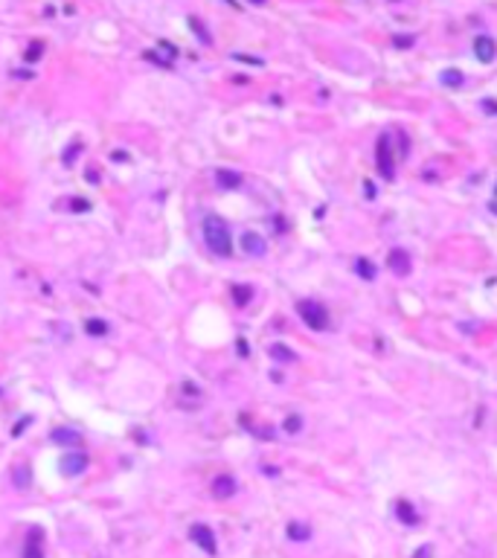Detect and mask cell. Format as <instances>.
<instances>
[{"label": "cell", "mask_w": 497, "mask_h": 558, "mask_svg": "<svg viewBox=\"0 0 497 558\" xmlns=\"http://www.w3.org/2000/svg\"><path fill=\"white\" fill-rule=\"evenodd\" d=\"M230 294H233V303H235L239 308H244L247 303H250V299H253V288H250V285H233V288H230Z\"/></svg>", "instance_id": "cell-14"}, {"label": "cell", "mask_w": 497, "mask_h": 558, "mask_svg": "<svg viewBox=\"0 0 497 558\" xmlns=\"http://www.w3.org/2000/svg\"><path fill=\"white\" fill-rule=\"evenodd\" d=\"M250 3H265V0H250Z\"/></svg>", "instance_id": "cell-32"}, {"label": "cell", "mask_w": 497, "mask_h": 558, "mask_svg": "<svg viewBox=\"0 0 497 558\" xmlns=\"http://www.w3.org/2000/svg\"><path fill=\"white\" fill-rule=\"evenodd\" d=\"M204 242H207L209 253H215L221 259L233 256V235H230V227H227V221L221 216L204 218Z\"/></svg>", "instance_id": "cell-1"}, {"label": "cell", "mask_w": 497, "mask_h": 558, "mask_svg": "<svg viewBox=\"0 0 497 558\" xmlns=\"http://www.w3.org/2000/svg\"><path fill=\"white\" fill-rule=\"evenodd\" d=\"M58 465H61L64 477H79V474L88 471V457H84V454H67Z\"/></svg>", "instance_id": "cell-6"}, {"label": "cell", "mask_w": 497, "mask_h": 558, "mask_svg": "<svg viewBox=\"0 0 497 558\" xmlns=\"http://www.w3.org/2000/svg\"><path fill=\"white\" fill-rule=\"evenodd\" d=\"M189 538L195 541V544H198V547L204 549L207 555H215V552H218L215 535H212V529H209V526H204V523H195V526H192V529H189Z\"/></svg>", "instance_id": "cell-4"}, {"label": "cell", "mask_w": 497, "mask_h": 558, "mask_svg": "<svg viewBox=\"0 0 497 558\" xmlns=\"http://www.w3.org/2000/svg\"><path fill=\"white\" fill-rule=\"evenodd\" d=\"M396 518L401 523H407V526H416V523L422 521V518L416 514V509L407 503V500H398V503H396Z\"/></svg>", "instance_id": "cell-11"}, {"label": "cell", "mask_w": 497, "mask_h": 558, "mask_svg": "<svg viewBox=\"0 0 497 558\" xmlns=\"http://www.w3.org/2000/svg\"><path fill=\"white\" fill-rule=\"evenodd\" d=\"M50 439H53L55 445H79V442H81V436H79L76 431H70V427H55Z\"/></svg>", "instance_id": "cell-13"}, {"label": "cell", "mask_w": 497, "mask_h": 558, "mask_svg": "<svg viewBox=\"0 0 497 558\" xmlns=\"http://www.w3.org/2000/svg\"><path fill=\"white\" fill-rule=\"evenodd\" d=\"M242 250L244 256H265L268 253V242H265L259 233H253V230H247V233H242Z\"/></svg>", "instance_id": "cell-5"}, {"label": "cell", "mask_w": 497, "mask_h": 558, "mask_svg": "<svg viewBox=\"0 0 497 558\" xmlns=\"http://www.w3.org/2000/svg\"><path fill=\"white\" fill-rule=\"evenodd\" d=\"M84 332L91 334V337H102V334L111 332V326L105 323V320H99V317H91V320L84 323Z\"/></svg>", "instance_id": "cell-15"}, {"label": "cell", "mask_w": 497, "mask_h": 558, "mask_svg": "<svg viewBox=\"0 0 497 558\" xmlns=\"http://www.w3.org/2000/svg\"><path fill=\"white\" fill-rule=\"evenodd\" d=\"M288 538H291V541H308V538H311V529H308L306 523L291 521V523H288Z\"/></svg>", "instance_id": "cell-16"}, {"label": "cell", "mask_w": 497, "mask_h": 558, "mask_svg": "<svg viewBox=\"0 0 497 558\" xmlns=\"http://www.w3.org/2000/svg\"><path fill=\"white\" fill-rule=\"evenodd\" d=\"M268 352H271V358H276V360H294V358H297V355H294L288 346H282V343H273Z\"/></svg>", "instance_id": "cell-18"}, {"label": "cell", "mask_w": 497, "mask_h": 558, "mask_svg": "<svg viewBox=\"0 0 497 558\" xmlns=\"http://www.w3.org/2000/svg\"><path fill=\"white\" fill-rule=\"evenodd\" d=\"M70 209H73V212H88V209H91V201H84V198H70Z\"/></svg>", "instance_id": "cell-23"}, {"label": "cell", "mask_w": 497, "mask_h": 558, "mask_svg": "<svg viewBox=\"0 0 497 558\" xmlns=\"http://www.w3.org/2000/svg\"><path fill=\"white\" fill-rule=\"evenodd\" d=\"M41 53H44V44H41V41H32V44H29V50H27V61H38V58H41Z\"/></svg>", "instance_id": "cell-22"}, {"label": "cell", "mask_w": 497, "mask_h": 558, "mask_svg": "<svg viewBox=\"0 0 497 558\" xmlns=\"http://www.w3.org/2000/svg\"><path fill=\"white\" fill-rule=\"evenodd\" d=\"M413 558H434V547H430V544H422V547L413 552Z\"/></svg>", "instance_id": "cell-24"}, {"label": "cell", "mask_w": 497, "mask_h": 558, "mask_svg": "<svg viewBox=\"0 0 497 558\" xmlns=\"http://www.w3.org/2000/svg\"><path fill=\"white\" fill-rule=\"evenodd\" d=\"M442 81H445V84H460V81H462V76H460V73H445V76H442Z\"/></svg>", "instance_id": "cell-25"}, {"label": "cell", "mask_w": 497, "mask_h": 558, "mask_svg": "<svg viewBox=\"0 0 497 558\" xmlns=\"http://www.w3.org/2000/svg\"><path fill=\"white\" fill-rule=\"evenodd\" d=\"M396 44L401 47V50H407V47L413 44V38H404V35H396Z\"/></svg>", "instance_id": "cell-28"}, {"label": "cell", "mask_w": 497, "mask_h": 558, "mask_svg": "<svg viewBox=\"0 0 497 558\" xmlns=\"http://www.w3.org/2000/svg\"><path fill=\"white\" fill-rule=\"evenodd\" d=\"M297 314L302 317V323L314 332H326L329 329V311H326L323 303H314V299H299L297 303Z\"/></svg>", "instance_id": "cell-2"}, {"label": "cell", "mask_w": 497, "mask_h": 558, "mask_svg": "<svg viewBox=\"0 0 497 558\" xmlns=\"http://www.w3.org/2000/svg\"><path fill=\"white\" fill-rule=\"evenodd\" d=\"M24 558H44V549H41V529L29 532L27 547H24Z\"/></svg>", "instance_id": "cell-12"}, {"label": "cell", "mask_w": 497, "mask_h": 558, "mask_svg": "<svg viewBox=\"0 0 497 558\" xmlns=\"http://www.w3.org/2000/svg\"><path fill=\"white\" fill-rule=\"evenodd\" d=\"M215 183H218V189H239L242 186V175L239 171H230V169H218Z\"/></svg>", "instance_id": "cell-10"}, {"label": "cell", "mask_w": 497, "mask_h": 558, "mask_svg": "<svg viewBox=\"0 0 497 558\" xmlns=\"http://www.w3.org/2000/svg\"><path fill=\"white\" fill-rule=\"evenodd\" d=\"M212 495H215L218 500L233 497V495H235V480L230 477V474H218V477L212 480Z\"/></svg>", "instance_id": "cell-9"}, {"label": "cell", "mask_w": 497, "mask_h": 558, "mask_svg": "<svg viewBox=\"0 0 497 558\" xmlns=\"http://www.w3.org/2000/svg\"><path fill=\"white\" fill-rule=\"evenodd\" d=\"M111 157H114V160H128V154H125V152H114Z\"/></svg>", "instance_id": "cell-30"}, {"label": "cell", "mask_w": 497, "mask_h": 558, "mask_svg": "<svg viewBox=\"0 0 497 558\" xmlns=\"http://www.w3.org/2000/svg\"><path fill=\"white\" fill-rule=\"evenodd\" d=\"M29 480H32L29 468H27V465H18V468H15V486L24 488V486H29Z\"/></svg>", "instance_id": "cell-20"}, {"label": "cell", "mask_w": 497, "mask_h": 558, "mask_svg": "<svg viewBox=\"0 0 497 558\" xmlns=\"http://www.w3.org/2000/svg\"><path fill=\"white\" fill-rule=\"evenodd\" d=\"M375 166H378V175L384 180L396 178V163H393V152H390V137H381L378 145H375Z\"/></svg>", "instance_id": "cell-3"}, {"label": "cell", "mask_w": 497, "mask_h": 558, "mask_svg": "<svg viewBox=\"0 0 497 558\" xmlns=\"http://www.w3.org/2000/svg\"><path fill=\"white\" fill-rule=\"evenodd\" d=\"M483 108L488 111V114H497V102H491V99H486L483 102Z\"/></svg>", "instance_id": "cell-29"}, {"label": "cell", "mask_w": 497, "mask_h": 558, "mask_svg": "<svg viewBox=\"0 0 497 558\" xmlns=\"http://www.w3.org/2000/svg\"><path fill=\"white\" fill-rule=\"evenodd\" d=\"M282 427H285L288 433H299V431H302V416H288Z\"/></svg>", "instance_id": "cell-21"}, {"label": "cell", "mask_w": 497, "mask_h": 558, "mask_svg": "<svg viewBox=\"0 0 497 558\" xmlns=\"http://www.w3.org/2000/svg\"><path fill=\"white\" fill-rule=\"evenodd\" d=\"M474 55H477V61H483V64L494 61V55H497L494 38H491V35H480L477 41H474Z\"/></svg>", "instance_id": "cell-8"}, {"label": "cell", "mask_w": 497, "mask_h": 558, "mask_svg": "<svg viewBox=\"0 0 497 558\" xmlns=\"http://www.w3.org/2000/svg\"><path fill=\"white\" fill-rule=\"evenodd\" d=\"M387 265H390V270H393L396 276H407V273H410V256H407V250H401V247H393V250H390Z\"/></svg>", "instance_id": "cell-7"}, {"label": "cell", "mask_w": 497, "mask_h": 558, "mask_svg": "<svg viewBox=\"0 0 497 558\" xmlns=\"http://www.w3.org/2000/svg\"><path fill=\"white\" fill-rule=\"evenodd\" d=\"M88 180H91V183H96V180H99V171L91 169V171H88Z\"/></svg>", "instance_id": "cell-31"}, {"label": "cell", "mask_w": 497, "mask_h": 558, "mask_svg": "<svg viewBox=\"0 0 497 558\" xmlns=\"http://www.w3.org/2000/svg\"><path fill=\"white\" fill-rule=\"evenodd\" d=\"M189 29L195 32V35H198V41H201V44H212V38H209V32H207L204 27H201V20H198V18H189Z\"/></svg>", "instance_id": "cell-19"}, {"label": "cell", "mask_w": 497, "mask_h": 558, "mask_svg": "<svg viewBox=\"0 0 497 558\" xmlns=\"http://www.w3.org/2000/svg\"><path fill=\"white\" fill-rule=\"evenodd\" d=\"M79 152H81V143H76L73 148H67V152H64V163H70V160H73V157H76Z\"/></svg>", "instance_id": "cell-26"}, {"label": "cell", "mask_w": 497, "mask_h": 558, "mask_svg": "<svg viewBox=\"0 0 497 558\" xmlns=\"http://www.w3.org/2000/svg\"><path fill=\"white\" fill-rule=\"evenodd\" d=\"M355 270H358V273H361V276L366 279V282H372V279H375V265H372V262L366 259V256H361V259L355 262Z\"/></svg>", "instance_id": "cell-17"}, {"label": "cell", "mask_w": 497, "mask_h": 558, "mask_svg": "<svg viewBox=\"0 0 497 558\" xmlns=\"http://www.w3.org/2000/svg\"><path fill=\"white\" fill-rule=\"evenodd\" d=\"M29 422H32V419H29V416H24V422H18V424H15V427H12V433L18 436L20 431H27V427H29Z\"/></svg>", "instance_id": "cell-27"}]
</instances>
